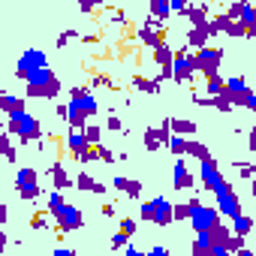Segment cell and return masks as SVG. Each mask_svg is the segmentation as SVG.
Wrapping results in <instances>:
<instances>
[{"label": "cell", "instance_id": "6da1fadb", "mask_svg": "<svg viewBox=\"0 0 256 256\" xmlns=\"http://www.w3.org/2000/svg\"><path fill=\"white\" fill-rule=\"evenodd\" d=\"M48 214H52V220H54V232H76V229L84 226L82 211H78L76 205L64 202L60 190H52V193H48Z\"/></svg>", "mask_w": 256, "mask_h": 256}, {"label": "cell", "instance_id": "7a4b0ae2", "mask_svg": "<svg viewBox=\"0 0 256 256\" xmlns=\"http://www.w3.org/2000/svg\"><path fill=\"white\" fill-rule=\"evenodd\" d=\"M24 82H28L24 96H30V100H58V96H60V90H64L60 78L54 76V70H52L48 64H46V66H40V70H34Z\"/></svg>", "mask_w": 256, "mask_h": 256}, {"label": "cell", "instance_id": "3957f363", "mask_svg": "<svg viewBox=\"0 0 256 256\" xmlns=\"http://www.w3.org/2000/svg\"><path fill=\"white\" fill-rule=\"evenodd\" d=\"M6 130H10V136H18V142H24V145L42 139V126H40V120H36L30 112H22V114L10 118Z\"/></svg>", "mask_w": 256, "mask_h": 256}, {"label": "cell", "instance_id": "277c9868", "mask_svg": "<svg viewBox=\"0 0 256 256\" xmlns=\"http://www.w3.org/2000/svg\"><path fill=\"white\" fill-rule=\"evenodd\" d=\"M187 220H190L193 232H208L211 226L220 223V214H217V208H208V205H202V199L193 196L187 202Z\"/></svg>", "mask_w": 256, "mask_h": 256}, {"label": "cell", "instance_id": "5b68a950", "mask_svg": "<svg viewBox=\"0 0 256 256\" xmlns=\"http://www.w3.org/2000/svg\"><path fill=\"white\" fill-rule=\"evenodd\" d=\"M16 193H18L24 202H34V199H40V193H42L40 172H36V169H30V166H22V169L16 172Z\"/></svg>", "mask_w": 256, "mask_h": 256}, {"label": "cell", "instance_id": "8992f818", "mask_svg": "<svg viewBox=\"0 0 256 256\" xmlns=\"http://www.w3.org/2000/svg\"><path fill=\"white\" fill-rule=\"evenodd\" d=\"M211 193H214V199H217V214H220V217H235V214L241 211V199H238V193L232 190V184H229L226 178H223Z\"/></svg>", "mask_w": 256, "mask_h": 256}, {"label": "cell", "instance_id": "52a82bcc", "mask_svg": "<svg viewBox=\"0 0 256 256\" xmlns=\"http://www.w3.org/2000/svg\"><path fill=\"white\" fill-rule=\"evenodd\" d=\"M226 16L235 18V22L244 28V40H250V36L256 34V10H253L250 0H232L229 10H226Z\"/></svg>", "mask_w": 256, "mask_h": 256}, {"label": "cell", "instance_id": "ba28073f", "mask_svg": "<svg viewBox=\"0 0 256 256\" xmlns=\"http://www.w3.org/2000/svg\"><path fill=\"white\" fill-rule=\"evenodd\" d=\"M193 76H196V60H193V54H187L184 48L175 52V54H172V72H169V78H172L175 84H190Z\"/></svg>", "mask_w": 256, "mask_h": 256}, {"label": "cell", "instance_id": "9c48e42d", "mask_svg": "<svg viewBox=\"0 0 256 256\" xmlns=\"http://www.w3.org/2000/svg\"><path fill=\"white\" fill-rule=\"evenodd\" d=\"M193 60H196V72H202V76L220 72L223 48H217V46H199V48H196V54H193Z\"/></svg>", "mask_w": 256, "mask_h": 256}, {"label": "cell", "instance_id": "30bf717a", "mask_svg": "<svg viewBox=\"0 0 256 256\" xmlns=\"http://www.w3.org/2000/svg\"><path fill=\"white\" fill-rule=\"evenodd\" d=\"M48 64V54L42 52V48H28V52H22V58L16 60V76L18 78H28L34 70H40V66H46Z\"/></svg>", "mask_w": 256, "mask_h": 256}, {"label": "cell", "instance_id": "8fae6325", "mask_svg": "<svg viewBox=\"0 0 256 256\" xmlns=\"http://www.w3.org/2000/svg\"><path fill=\"white\" fill-rule=\"evenodd\" d=\"M172 136V130H169V118L160 124V126H148L145 130V136H142V142H145V148L154 154V151H160L163 145H166V139Z\"/></svg>", "mask_w": 256, "mask_h": 256}, {"label": "cell", "instance_id": "7c38bea8", "mask_svg": "<svg viewBox=\"0 0 256 256\" xmlns=\"http://www.w3.org/2000/svg\"><path fill=\"white\" fill-rule=\"evenodd\" d=\"M247 90H250V88H247V78H244V76H232V78H223L220 96H226L232 106H241V100H244Z\"/></svg>", "mask_w": 256, "mask_h": 256}, {"label": "cell", "instance_id": "4fadbf2b", "mask_svg": "<svg viewBox=\"0 0 256 256\" xmlns=\"http://www.w3.org/2000/svg\"><path fill=\"white\" fill-rule=\"evenodd\" d=\"M199 181H202V187H205V190H214V187L223 181V175H220V166H217V160H214V157H208V160H199Z\"/></svg>", "mask_w": 256, "mask_h": 256}, {"label": "cell", "instance_id": "5bb4252c", "mask_svg": "<svg viewBox=\"0 0 256 256\" xmlns=\"http://www.w3.org/2000/svg\"><path fill=\"white\" fill-rule=\"evenodd\" d=\"M148 202H151V223L169 226V223H172V202H169L166 196H154V199H148Z\"/></svg>", "mask_w": 256, "mask_h": 256}, {"label": "cell", "instance_id": "9a60e30c", "mask_svg": "<svg viewBox=\"0 0 256 256\" xmlns=\"http://www.w3.org/2000/svg\"><path fill=\"white\" fill-rule=\"evenodd\" d=\"M172 54H175V52H172V46H169V42H160V46L154 48V64L160 66V76H157L160 82H166V78H169V72H172Z\"/></svg>", "mask_w": 256, "mask_h": 256}, {"label": "cell", "instance_id": "2e32d148", "mask_svg": "<svg viewBox=\"0 0 256 256\" xmlns=\"http://www.w3.org/2000/svg\"><path fill=\"white\" fill-rule=\"evenodd\" d=\"M70 126H84L88 124V112H84V106L78 102V96H70V102H66V118H64Z\"/></svg>", "mask_w": 256, "mask_h": 256}, {"label": "cell", "instance_id": "e0dca14e", "mask_svg": "<svg viewBox=\"0 0 256 256\" xmlns=\"http://www.w3.org/2000/svg\"><path fill=\"white\" fill-rule=\"evenodd\" d=\"M196 184V178H193V172L184 166V160H175V172H172V187L175 190H190Z\"/></svg>", "mask_w": 256, "mask_h": 256}, {"label": "cell", "instance_id": "ac0fdd59", "mask_svg": "<svg viewBox=\"0 0 256 256\" xmlns=\"http://www.w3.org/2000/svg\"><path fill=\"white\" fill-rule=\"evenodd\" d=\"M88 148V139H84V133H82V126H70V136H66V151H70V157L72 160H78V154Z\"/></svg>", "mask_w": 256, "mask_h": 256}, {"label": "cell", "instance_id": "d6986e66", "mask_svg": "<svg viewBox=\"0 0 256 256\" xmlns=\"http://www.w3.org/2000/svg\"><path fill=\"white\" fill-rule=\"evenodd\" d=\"M112 187L120 190L124 196H130V199H139V196H142V184L133 181V178H124V175H114V178H112Z\"/></svg>", "mask_w": 256, "mask_h": 256}, {"label": "cell", "instance_id": "ffe728a7", "mask_svg": "<svg viewBox=\"0 0 256 256\" xmlns=\"http://www.w3.org/2000/svg\"><path fill=\"white\" fill-rule=\"evenodd\" d=\"M48 175H52L54 190H66V187H72V178H70V172L64 169V163H60V160H54V163L48 166Z\"/></svg>", "mask_w": 256, "mask_h": 256}, {"label": "cell", "instance_id": "44dd1931", "mask_svg": "<svg viewBox=\"0 0 256 256\" xmlns=\"http://www.w3.org/2000/svg\"><path fill=\"white\" fill-rule=\"evenodd\" d=\"M72 187H78V190H84V193H96V196H102L106 193V184H100L94 175H88V172H82L78 178H76V184Z\"/></svg>", "mask_w": 256, "mask_h": 256}, {"label": "cell", "instance_id": "7402d4cb", "mask_svg": "<svg viewBox=\"0 0 256 256\" xmlns=\"http://www.w3.org/2000/svg\"><path fill=\"white\" fill-rule=\"evenodd\" d=\"M214 22H217L220 34H226V36H244V28H241V24H238L235 18H229L226 12H220V16H217Z\"/></svg>", "mask_w": 256, "mask_h": 256}, {"label": "cell", "instance_id": "603a6c76", "mask_svg": "<svg viewBox=\"0 0 256 256\" xmlns=\"http://www.w3.org/2000/svg\"><path fill=\"white\" fill-rule=\"evenodd\" d=\"M229 220H232V232H235V235H244V238H247V235L253 232V217H250V214L238 211V214L229 217Z\"/></svg>", "mask_w": 256, "mask_h": 256}, {"label": "cell", "instance_id": "cb8c5ba5", "mask_svg": "<svg viewBox=\"0 0 256 256\" xmlns=\"http://www.w3.org/2000/svg\"><path fill=\"white\" fill-rule=\"evenodd\" d=\"M0 157L10 160V163H16V160H18V151H16V145H12L10 130H0Z\"/></svg>", "mask_w": 256, "mask_h": 256}, {"label": "cell", "instance_id": "d4e9b609", "mask_svg": "<svg viewBox=\"0 0 256 256\" xmlns=\"http://www.w3.org/2000/svg\"><path fill=\"white\" fill-rule=\"evenodd\" d=\"M4 112H6L10 118H16V114L28 112V102H24V96H12V94H4Z\"/></svg>", "mask_w": 256, "mask_h": 256}, {"label": "cell", "instance_id": "484cf974", "mask_svg": "<svg viewBox=\"0 0 256 256\" xmlns=\"http://www.w3.org/2000/svg\"><path fill=\"white\" fill-rule=\"evenodd\" d=\"M169 130L178 133V136H193L199 126H196L193 120H187V118H169Z\"/></svg>", "mask_w": 256, "mask_h": 256}, {"label": "cell", "instance_id": "4316f807", "mask_svg": "<svg viewBox=\"0 0 256 256\" xmlns=\"http://www.w3.org/2000/svg\"><path fill=\"white\" fill-rule=\"evenodd\" d=\"M184 16L190 18V24H193V28H202V24L208 22V6H205V4H199V6H187V10H184Z\"/></svg>", "mask_w": 256, "mask_h": 256}, {"label": "cell", "instance_id": "83f0119b", "mask_svg": "<svg viewBox=\"0 0 256 256\" xmlns=\"http://www.w3.org/2000/svg\"><path fill=\"white\" fill-rule=\"evenodd\" d=\"M184 154H190V157H196V160H208V157H211V151H208L202 142H196V139H184Z\"/></svg>", "mask_w": 256, "mask_h": 256}, {"label": "cell", "instance_id": "f1b7e54d", "mask_svg": "<svg viewBox=\"0 0 256 256\" xmlns=\"http://www.w3.org/2000/svg\"><path fill=\"white\" fill-rule=\"evenodd\" d=\"M133 88L142 94H157L160 90V78H145V76H133Z\"/></svg>", "mask_w": 256, "mask_h": 256}, {"label": "cell", "instance_id": "f546056e", "mask_svg": "<svg viewBox=\"0 0 256 256\" xmlns=\"http://www.w3.org/2000/svg\"><path fill=\"white\" fill-rule=\"evenodd\" d=\"M208 40H211V36H208V30H205V24H202V28H193V30L187 34V46H190V48H199V46H208Z\"/></svg>", "mask_w": 256, "mask_h": 256}, {"label": "cell", "instance_id": "4dcf8cb0", "mask_svg": "<svg viewBox=\"0 0 256 256\" xmlns=\"http://www.w3.org/2000/svg\"><path fill=\"white\" fill-rule=\"evenodd\" d=\"M190 250L196 256H211V238H208V232H196V241H193Z\"/></svg>", "mask_w": 256, "mask_h": 256}, {"label": "cell", "instance_id": "1f68e13d", "mask_svg": "<svg viewBox=\"0 0 256 256\" xmlns=\"http://www.w3.org/2000/svg\"><path fill=\"white\" fill-rule=\"evenodd\" d=\"M148 10H151L154 18L166 22V18H169V0H148Z\"/></svg>", "mask_w": 256, "mask_h": 256}, {"label": "cell", "instance_id": "d6a6232c", "mask_svg": "<svg viewBox=\"0 0 256 256\" xmlns=\"http://www.w3.org/2000/svg\"><path fill=\"white\" fill-rule=\"evenodd\" d=\"M30 229H54L52 214H48V211H36V214L30 217Z\"/></svg>", "mask_w": 256, "mask_h": 256}, {"label": "cell", "instance_id": "836d02e7", "mask_svg": "<svg viewBox=\"0 0 256 256\" xmlns=\"http://www.w3.org/2000/svg\"><path fill=\"white\" fill-rule=\"evenodd\" d=\"M205 90H208V96H217V94L223 90V76H220V72L205 76Z\"/></svg>", "mask_w": 256, "mask_h": 256}, {"label": "cell", "instance_id": "e575fe53", "mask_svg": "<svg viewBox=\"0 0 256 256\" xmlns=\"http://www.w3.org/2000/svg\"><path fill=\"white\" fill-rule=\"evenodd\" d=\"M82 133H84L88 145H100V142H102V130H100L96 124H84V126H82Z\"/></svg>", "mask_w": 256, "mask_h": 256}, {"label": "cell", "instance_id": "d590c367", "mask_svg": "<svg viewBox=\"0 0 256 256\" xmlns=\"http://www.w3.org/2000/svg\"><path fill=\"white\" fill-rule=\"evenodd\" d=\"M166 148L175 154V157H184V136H178V133H172L169 139H166Z\"/></svg>", "mask_w": 256, "mask_h": 256}, {"label": "cell", "instance_id": "8d00e7d4", "mask_svg": "<svg viewBox=\"0 0 256 256\" xmlns=\"http://www.w3.org/2000/svg\"><path fill=\"white\" fill-rule=\"evenodd\" d=\"M120 235H126V238L136 235V217H120Z\"/></svg>", "mask_w": 256, "mask_h": 256}, {"label": "cell", "instance_id": "74e56055", "mask_svg": "<svg viewBox=\"0 0 256 256\" xmlns=\"http://www.w3.org/2000/svg\"><path fill=\"white\" fill-rule=\"evenodd\" d=\"M72 36H78V34L72 30V28H70V30H60V36L54 40V46H58V48H66V46L72 42Z\"/></svg>", "mask_w": 256, "mask_h": 256}, {"label": "cell", "instance_id": "f35d334b", "mask_svg": "<svg viewBox=\"0 0 256 256\" xmlns=\"http://www.w3.org/2000/svg\"><path fill=\"white\" fill-rule=\"evenodd\" d=\"M235 169H238V175H241L244 181H250V178H253V169H256V166H253V163H235Z\"/></svg>", "mask_w": 256, "mask_h": 256}, {"label": "cell", "instance_id": "ab89813d", "mask_svg": "<svg viewBox=\"0 0 256 256\" xmlns=\"http://www.w3.org/2000/svg\"><path fill=\"white\" fill-rule=\"evenodd\" d=\"M187 6H190L187 0H169V16H181Z\"/></svg>", "mask_w": 256, "mask_h": 256}, {"label": "cell", "instance_id": "60d3db41", "mask_svg": "<svg viewBox=\"0 0 256 256\" xmlns=\"http://www.w3.org/2000/svg\"><path fill=\"white\" fill-rule=\"evenodd\" d=\"M106 126H108L112 133H120V130H124V124H120V118H118V114H108V118H106Z\"/></svg>", "mask_w": 256, "mask_h": 256}, {"label": "cell", "instance_id": "b9f144b4", "mask_svg": "<svg viewBox=\"0 0 256 256\" xmlns=\"http://www.w3.org/2000/svg\"><path fill=\"white\" fill-rule=\"evenodd\" d=\"M96 157H100V160H102V163H114V154H112V151H108V148H102V142H100V145H96Z\"/></svg>", "mask_w": 256, "mask_h": 256}, {"label": "cell", "instance_id": "7bdbcfd3", "mask_svg": "<svg viewBox=\"0 0 256 256\" xmlns=\"http://www.w3.org/2000/svg\"><path fill=\"white\" fill-rule=\"evenodd\" d=\"M241 106L253 112V108H256V94H253V90H247V94H244V100H241Z\"/></svg>", "mask_w": 256, "mask_h": 256}, {"label": "cell", "instance_id": "ee69618b", "mask_svg": "<svg viewBox=\"0 0 256 256\" xmlns=\"http://www.w3.org/2000/svg\"><path fill=\"white\" fill-rule=\"evenodd\" d=\"M172 220H187V205H172Z\"/></svg>", "mask_w": 256, "mask_h": 256}, {"label": "cell", "instance_id": "f6af8a7d", "mask_svg": "<svg viewBox=\"0 0 256 256\" xmlns=\"http://www.w3.org/2000/svg\"><path fill=\"white\" fill-rule=\"evenodd\" d=\"M126 241H130V238H126V235H120V232H118V235H112V250H120Z\"/></svg>", "mask_w": 256, "mask_h": 256}, {"label": "cell", "instance_id": "bcb514c9", "mask_svg": "<svg viewBox=\"0 0 256 256\" xmlns=\"http://www.w3.org/2000/svg\"><path fill=\"white\" fill-rule=\"evenodd\" d=\"M76 4H78V10H82L84 16H90V12H94V6H96L94 0H76Z\"/></svg>", "mask_w": 256, "mask_h": 256}, {"label": "cell", "instance_id": "7dc6e473", "mask_svg": "<svg viewBox=\"0 0 256 256\" xmlns=\"http://www.w3.org/2000/svg\"><path fill=\"white\" fill-rule=\"evenodd\" d=\"M139 217L151 223V202H142V208H139Z\"/></svg>", "mask_w": 256, "mask_h": 256}, {"label": "cell", "instance_id": "c3c4849f", "mask_svg": "<svg viewBox=\"0 0 256 256\" xmlns=\"http://www.w3.org/2000/svg\"><path fill=\"white\" fill-rule=\"evenodd\" d=\"M102 84H112L108 76H94V88H102Z\"/></svg>", "mask_w": 256, "mask_h": 256}, {"label": "cell", "instance_id": "681fc988", "mask_svg": "<svg viewBox=\"0 0 256 256\" xmlns=\"http://www.w3.org/2000/svg\"><path fill=\"white\" fill-rule=\"evenodd\" d=\"M124 250H126V256H139V247H136V244H130V241L124 244Z\"/></svg>", "mask_w": 256, "mask_h": 256}, {"label": "cell", "instance_id": "f907efd6", "mask_svg": "<svg viewBox=\"0 0 256 256\" xmlns=\"http://www.w3.org/2000/svg\"><path fill=\"white\" fill-rule=\"evenodd\" d=\"M6 220H10V211H6V205H4V202H0V226H4Z\"/></svg>", "mask_w": 256, "mask_h": 256}, {"label": "cell", "instance_id": "816d5d0a", "mask_svg": "<svg viewBox=\"0 0 256 256\" xmlns=\"http://www.w3.org/2000/svg\"><path fill=\"white\" fill-rule=\"evenodd\" d=\"M72 253H76L72 247H58V250H54V256H72Z\"/></svg>", "mask_w": 256, "mask_h": 256}, {"label": "cell", "instance_id": "f5cc1de1", "mask_svg": "<svg viewBox=\"0 0 256 256\" xmlns=\"http://www.w3.org/2000/svg\"><path fill=\"white\" fill-rule=\"evenodd\" d=\"M247 148L256 151V130H250V139H247Z\"/></svg>", "mask_w": 256, "mask_h": 256}, {"label": "cell", "instance_id": "db71d44e", "mask_svg": "<svg viewBox=\"0 0 256 256\" xmlns=\"http://www.w3.org/2000/svg\"><path fill=\"white\" fill-rule=\"evenodd\" d=\"M100 211H102V217H114V205H102Z\"/></svg>", "mask_w": 256, "mask_h": 256}, {"label": "cell", "instance_id": "11a10c76", "mask_svg": "<svg viewBox=\"0 0 256 256\" xmlns=\"http://www.w3.org/2000/svg\"><path fill=\"white\" fill-rule=\"evenodd\" d=\"M151 253H154V256H166V253H169V250H166V247H160V244H157V247H151Z\"/></svg>", "mask_w": 256, "mask_h": 256}, {"label": "cell", "instance_id": "9f6ffc18", "mask_svg": "<svg viewBox=\"0 0 256 256\" xmlns=\"http://www.w3.org/2000/svg\"><path fill=\"white\" fill-rule=\"evenodd\" d=\"M4 250H6V232L0 229V253H4Z\"/></svg>", "mask_w": 256, "mask_h": 256}, {"label": "cell", "instance_id": "6f0895ef", "mask_svg": "<svg viewBox=\"0 0 256 256\" xmlns=\"http://www.w3.org/2000/svg\"><path fill=\"white\" fill-rule=\"evenodd\" d=\"M0 112H4V94H0Z\"/></svg>", "mask_w": 256, "mask_h": 256}, {"label": "cell", "instance_id": "680465c9", "mask_svg": "<svg viewBox=\"0 0 256 256\" xmlns=\"http://www.w3.org/2000/svg\"><path fill=\"white\" fill-rule=\"evenodd\" d=\"M94 4H112V0H94Z\"/></svg>", "mask_w": 256, "mask_h": 256}]
</instances>
